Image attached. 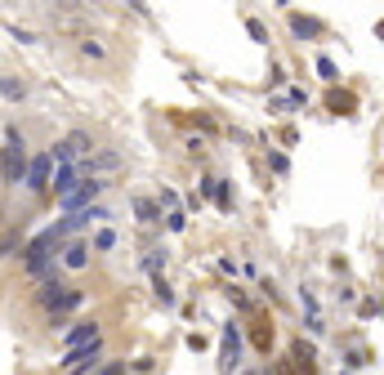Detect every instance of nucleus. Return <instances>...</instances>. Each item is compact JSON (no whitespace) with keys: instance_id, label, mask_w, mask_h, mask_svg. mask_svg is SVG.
Listing matches in <instances>:
<instances>
[{"instance_id":"f257e3e1","label":"nucleus","mask_w":384,"mask_h":375,"mask_svg":"<svg viewBox=\"0 0 384 375\" xmlns=\"http://www.w3.org/2000/svg\"><path fill=\"white\" fill-rule=\"evenodd\" d=\"M27 170H32V161H27L23 134L14 125H5V188H18L27 179Z\"/></svg>"},{"instance_id":"f03ea898","label":"nucleus","mask_w":384,"mask_h":375,"mask_svg":"<svg viewBox=\"0 0 384 375\" xmlns=\"http://www.w3.org/2000/svg\"><path fill=\"white\" fill-rule=\"evenodd\" d=\"M99 367H108V362H103V340L90 344V349H72L68 358H63V375H94Z\"/></svg>"},{"instance_id":"7ed1b4c3","label":"nucleus","mask_w":384,"mask_h":375,"mask_svg":"<svg viewBox=\"0 0 384 375\" xmlns=\"http://www.w3.org/2000/svg\"><path fill=\"white\" fill-rule=\"evenodd\" d=\"M121 165H125V156L117 152V148H103V152H94L90 161H81V179H108V174H117Z\"/></svg>"},{"instance_id":"20e7f679","label":"nucleus","mask_w":384,"mask_h":375,"mask_svg":"<svg viewBox=\"0 0 384 375\" xmlns=\"http://www.w3.org/2000/svg\"><path fill=\"white\" fill-rule=\"evenodd\" d=\"M94 156V143H90V134H68L63 143H54V161L59 165H81Z\"/></svg>"},{"instance_id":"39448f33","label":"nucleus","mask_w":384,"mask_h":375,"mask_svg":"<svg viewBox=\"0 0 384 375\" xmlns=\"http://www.w3.org/2000/svg\"><path fill=\"white\" fill-rule=\"evenodd\" d=\"M241 367V326H223V344H219V375H232Z\"/></svg>"},{"instance_id":"423d86ee","label":"nucleus","mask_w":384,"mask_h":375,"mask_svg":"<svg viewBox=\"0 0 384 375\" xmlns=\"http://www.w3.org/2000/svg\"><path fill=\"white\" fill-rule=\"evenodd\" d=\"M63 340H68V353H72V349H90V344H99L103 331H99V322H72L68 331H63Z\"/></svg>"},{"instance_id":"0eeeda50","label":"nucleus","mask_w":384,"mask_h":375,"mask_svg":"<svg viewBox=\"0 0 384 375\" xmlns=\"http://www.w3.org/2000/svg\"><path fill=\"white\" fill-rule=\"evenodd\" d=\"M103 188H108V183H103V179H85V183H81L77 188V192H72V196H63V210H68V214H77V210H90V201H94V196L103 192Z\"/></svg>"},{"instance_id":"6e6552de","label":"nucleus","mask_w":384,"mask_h":375,"mask_svg":"<svg viewBox=\"0 0 384 375\" xmlns=\"http://www.w3.org/2000/svg\"><path fill=\"white\" fill-rule=\"evenodd\" d=\"M50 170H54V152L32 156V170H27V188H32V192H45V188H50Z\"/></svg>"},{"instance_id":"1a4fd4ad","label":"nucleus","mask_w":384,"mask_h":375,"mask_svg":"<svg viewBox=\"0 0 384 375\" xmlns=\"http://www.w3.org/2000/svg\"><path fill=\"white\" fill-rule=\"evenodd\" d=\"M90 219H108V210H99V205H90V210H77V214H68V219L54 223V232H59V237H72V232L85 228Z\"/></svg>"},{"instance_id":"9d476101","label":"nucleus","mask_w":384,"mask_h":375,"mask_svg":"<svg viewBox=\"0 0 384 375\" xmlns=\"http://www.w3.org/2000/svg\"><path fill=\"white\" fill-rule=\"evenodd\" d=\"M85 264H90V246L85 241H68V246H63V268H68V273H81Z\"/></svg>"},{"instance_id":"9b49d317","label":"nucleus","mask_w":384,"mask_h":375,"mask_svg":"<svg viewBox=\"0 0 384 375\" xmlns=\"http://www.w3.org/2000/svg\"><path fill=\"white\" fill-rule=\"evenodd\" d=\"M134 214L148 223V228H152V223H161V205H156L152 196H134Z\"/></svg>"},{"instance_id":"f8f14e48","label":"nucleus","mask_w":384,"mask_h":375,"mask_svg":"<svg viewBox=\"0 0 384 375\" xmlns=\"http://www.w3.org/2000/svg\"><path fill=\"white\" fill-rule=\"evenodd\" d=\"M290 27H295V36H317L322 32V23H317V18H304V14H290Z\"/></svg>"},{"instance_id":"ddd939ff","label":"nucleus","mask_w":384,"mask_h":375,"mask_svg":"<svg viewBox=\"0 0 384 375\" xmlns=\"http://www.w3.org/2000/svg\"><path fill=\"white\" fill-rule=\"evenodd\" d=\"M143 268H148L152 277H161V268H165V250H148V255H143Z\"/></svg>"},{"instance_id":"4468645a","label":"nucleus","mask_w":384,"mask_h":375,"mask_svg":"<svg viewBox=\"0 0 384 375\" xmlns=\"http://www.w3.org/2000/svg\"><path fill=\"white\" fill-rule=\"evenodd\" d=\"M81 59H108V45L103 41H81Z\"/></svg>"},{"instance_id":"2eb2a0df","label":"nucleus","mask_w":384,"mask_h":375,"mask_svg":"<svg viewBox=\"0 0 384 375\" xmlns=\"http://www.w3.org/2000/svg\"><path fill=\"white\" fill-rule=\"evenodd\" d=\"M152 290H156V304H165V308H170V304H174V290H170V286H165V281H161V277H152Z\"/></svg>"},{"instance_id":"dca6fc26","label":"nucleus","mask_w":384,"mask_h":375,"mask_svg":"<svg viewBox=\"0 0 384 375\" xmlns=\"http://www.w3.org/2000/svg\"><path fill=\"white\" fill-rule=\"evenodd\" d=\"M165 228H170V232H183V228H188V214H183V210H170V214H165Z\"/></svg>"},{"instance_id":"f3484780","label":"nucleus","mask_w":384,"mask_h":375,"mask_svg":"<svg viewBox=\"0 0 384 375\" xmlns=\"http://www.w3.org/2000/svg\"><path fill=\"white\" fill-rule=\"evenodd\" d=\"M0 90H5V99H9V103L23 99V81H14V77H5V85H0Z\"/></svg>"},{"instance_id":"a211bd4d","label":"nucleus","mask_w":384,"mask_h":375,"mask_svg":"<svg viewBox=\"0 0 384 375\" xmlns=\"http://www.w3.org/2000/svg\"><path fill=\"white\" fill-rule=\"evenodd\" d=\"M112 246H117V232H112V228H103L99 237H94V250H112Z\"/></svg>"},{"instance_id":"6ab92c4d","label":"nucleus","mask_w":384,"mask_h":375,"mask_svg":"<svg viewBox=\"0 0 384 375\" xmlns=\"http://www.w3.org/2000/svg\"><path fill=\"white\" fill-rule=\"evenodd\" d=\"M317 72H322V81H335V63L326 59V54H322V59H317Z\"/></svg>"},{"instance_id":"aec40b11","label":"nucleus","mask_w":384,"mask_h":375,"mask_svg":"<svg viewBox=\"0 0 384 375\" xmlns=\"http://www.w3.org/2000/svg\"><path fill=\"white\" fill-rule=\"evenodd\" d=\"M94 375H125V362H108V367H99Z\"/></svg>"},{"instance_id":"412c9836","label":"nucleus","mask_w":384,"mask_h":375,"mask_svg":"<svg viewBox=\"0 0 384 375\" xmlns=\"http://www.w3.org/2000/svg\"><path fill=\"white\" fill-rule=\"evenodd\" d=\"M250 36H255V41H264V45H268V32H264V23H259V18H250Z\"/></svg>"}]
</instances>
